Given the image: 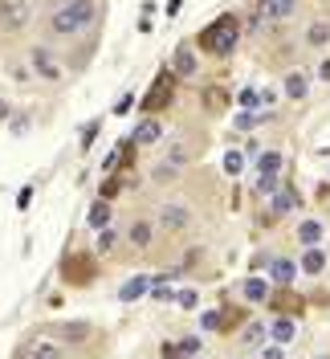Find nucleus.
I'll return each mask as SVG.
<instances>
[{
  "mask_svg": "<svg viewBox=\"0 0 330 359\" xmlns=\"http://www.w3.org/2000/svg\"><path fill=\"white\" fill-rule=\"evenodd\" d=\"M94 21H98V0H66V4L53 8L49 29H53L57 37H78V33H86Z\"/></svg>",
  "mask_w": 330,
  "mask_h": 359,
  "instance_id": "obj_1",
  "label": "nucleus"
},
{
  "mask_svg": "<svg viewBox=\"0 0 330 359\" xmlns=\"http://www.w3.org/2000/svg\"><path fill=\"white\" fill-rule=\"evenodd\" d=\"M237 33H241L237 17H220V21H212L208 29H204V33H200V49H208V53L224 57V53H233V45H237Z\"/></svg>",
  "mask_w": 330,
  "mask_h": 359,
  "instance_id": "obj_2",
  "label": "nucleus"
},
{
  "mask_svg": "<svg viewBox=\"0 0 330 359\" xmlns=\"http://www.w3.org/2000/svg\"><path fill=\"white\" fill-rule=\"evenodd\" d=\"M62 278H66L69 286H86V282H94V262H90L86 253H74V257H66Z\"/></svg>",
  "mask_w": 330,
  "mask_h": 359,
  "instance_id": "obj_3",
  "label": "nucleus"
},
{
  "mask_svg": "<svg viewBox=\"0 0 330 359\" xmlns=\"http://www.w3.org/2000/svg\"><path fill=\"white\" fill-rule=\"evenodd\" d=\"M29 17H33L29 0H4V4H0V25H4V29H25Z\"/></svg>",
  "mask_w": 330,
  "mask_h": 359,
  "instance_id": "obj_4",
  "label": "nucleus"
},
{
  "mask_svg": "<svg viewBox=\"0 0 330 359\" xmlns=\"http://www.w3.org/2000/svg\"><path fill=\"white\" fill-rule=\"evenodd\" d=\"M269 306L277 314H286V318H294V311L302 314V294H294L289 286H277V294H269Z\"/></svg>",
  "mask_w": 330,
  "mask_h": 359,
  "instance_id": "obj_5",
  "label": "nucleus"
},
{
  "mask_svg": "<svg viewBox=\"0 0 330 359\" xmlns=\"http://www.w3.org/2000/svg\"><path fill=\"white\" fill-rule=\"evenodd\" d=\"M167 102H172V74H159L155 86L147 90V98H143V107H147V111H159V107H167Z\"/></svg>",
  "mask_w": 330,
  "mask_h": 359,
  "instance_id": "obj_6",
  "label": "nucleus"
},
{
  "mask_svg": "<svg viewBox=\"0 0 330 359\" xmlns=\"http://www.w3.org/2000/svg\"><path fill=\"white\" fill-rule=\"evenodd\" d=\"M294 8H298V0H261L257 4V17H265V21H286V17H294Z\"/></svg>",
  "mask_w": 330,
  "mask_h": 359,
  "instance_id": "obj_7",
  "label": "nucleus"
},
{
  "mask_svg": "<svg viewBox=\"0 0 330 359\" xmlns=\"http://www.w3.org/2000/svg\"><path fill=\"white\" fill-rule=\"evenodd\" d=\"M172 69H176V74H184V78H192V74H196V53H192V45H179L176 49V57H172Z\"/></svg>",
  "mask_w": 330,
  "mask_h": 359,
  "instance_id": "obj_8",
  "label": "nucleus"
},
{
  "mask_svg": "<svg viewBox=\"0 0 330 359\" xmlns=\"http://www.w3.org/2000/svg\"><path fill=\"white\" fill-rule=\"evenodd\" d=\"M33 69H37L41 78H49V82H57V78H62V66H57L45 49H37V53H33Z\"/></svg>",
  "mask_w": 330,
  "mask_h": 359,
  "instance_id": "obj_9",
  "label": "nucleus"
},
{
  "mask_svg": "<svg viewBox=\"0 0 330 359\" xmlns=\"http://www.w3.org/2000/svg\"><path fill=\"white\" fill-rule=\"evenodd\" d=\"M269 335L277 339V343H294V335H298V323H294V318H286V314H277V318H273V327H269Z\"/></svg>",
  "mask_w": 330,
  "mask_h": 359,
  "instance_id": "obj_10",
  "label": "nucleus"
},
{
  "mask_svg": "<svg viewBox=\"0 0 330 359\" xmlns=\"http://www.w3.org/2000/svg\"><path fill=\"white\" fill-rule=\"evenodd\" d=\"M294 273H298V266H294L289 257H277V262L269 266V278H273L277 286H289V282H294Z\"/></svg>",
  "mask_w": 330,
  "mask_h": 359,
  "instance_id": "obj_11",
  "label": "nucleus"
},
{
  "mask_svg": "<svg viewBox=\"0 0 330 359\" xmlns=\"http://www.w3.org/2000/svg\"><path fill=\"white\" fill-rule=\"evenodd\" d=\"M151 237H155L151 221H135V224H131V233H127V241H131L135 249H147V245H151Z\"/></svg>",
  "mask_w": 330,
  "mask_h": 359,
  "instance_id": "obj_12",
  "label": "nucleus"
},
{
  "mask_svg": "<svg viewBox=\"0 0 330 359\" xmlns=\"http://www.w3.org/2000/svg\"><path fill=\"white\" fill-rule=\"evenodd\" d=\"M298 269H302V273H322V269H326V253H322V249H306L302 262H298Z\"/></svg>",
  "mask_w": 330,
  "mask_h": 359,
  "instance_id": "obj_13",
  "label": "nucleus"
},
{
  "mask_svg": "<svg viewBox=\"0 0 330 359\" xmlns=\"http://www.w3.org/2000/svg\"><path fill=\"white\" fill-rule=\"evenodd\" d=\"M147 286H151V282H147L143 273H135L131 282H123V290H118V298H123V302H135V298H143V294H147Z\"/></svg>",
  "mask_w": 330,
  "mask_h": 359,
  "instance_id": "obj_14",
  "label": "nucleus"
},
{
  "mask_svg": "<svg viewBox=\"0 0 330 359\" xmlns=\"http://www.w3.org/2000/svg\"><path fill=\"white\" fill-rule=\"evenodd\" d=\"M298 241L306 249H318V241H322V224L318 221H302L298 224Z\"/></svg>",
  "mask_w": 330,
  "mask_h": 359,
  "instance_id": "obj_15",
  "label": "nucleus"
},
{
  "mask_svg": "<svg viewBox=\"0 0 330 359\" xmlns=\"http://www.w3.org/2000/svg\"><path fill=\"white\" fill-rule=\"evenodd\" d=\"M29 359H66V351H62L53 339H37L33 351H29Z\"/></svg>",
  "mask_w": 330,
  "mask_h": 359,
  "instance_id": "obj_16",
  "label": "nucleus"
},
{
  "mask_svg": "<svg viewBox=\"0 0 330 359\" xmlns=\"http://www.w3.org/2000/svg\"><path fill=\"white\" fill-rule=\"evenodd\" d=\"M241 294L249 302H269V286H265V278H245Z\"/></svg>",
  "mask_w": 330,
  "mask_h": 359,
  "instance_id": "obj_17",
  "label": "nucleus"
},
{
  "mask_svg": "<svg viewBox=\"0 0 330 359\" xmlns=\"http://www.w3.org/2000/svg\"><path fill=\"white\" fill-rule=\"evenodd\" d=\"M159 221L167 224V229H184V224H188V208H179V204H163Z\"/></svg>",
  "mask_w": 330,
  "mask_h": 359,
  "instance_id": "obj_18",
  "label": "nucleus"
},
{
  "mask_svg": "<svg viewBox=\"0 0 330 359\" xmlns=\"http://www.w3.org/2000/svg\"><path fill=\"white\" fill-rule=\"evenodd\" d=\"M257 172H261L265 180H273L282 172V156H277V151H261V156H257Z\"/></svg>",
  "mask_w": 330,
  "mask_h": 359,
  "instance_id": "obj_19",
  "label": "nucleus"
},
{
  "mask_svg": "<svg viewBox=\"0 0 330 359\" xmlns=\"http://www.w3.org/2000/svg\"><path fill=\"white\" fill-rule=\"evenodd\" d=\"M306 90H310L306 74H298V69H294V74H286V94L294 98V102H298V98H306Z\"/></svg>",
  "mask_w": 330,
  "mask_h": 359,
  "instance_id": "obj_20",
  "label": "nucleus"
},
{
  "mask_svg": "<svg viewBox=\"0 0 330 359\" xmlns=\"http://www.w3.org/2000/svg\"><path fill=\"white\" fill-rule=\"evenodd\" d=\"M298 204V192H273V204H269V212L273 217H282V212H289Z\"/></svg>",
  "mask_w": 330,
  "mask_h": 359,
  "instance_id": "obj_21",
  "label": "nucleus"
},
{
  "mask_svg": "<svg viewBox=\"0 0 330 359\" xmlns=\"http://www.w3.org/2000/svg\"><path fill=\"white\" fill-rule=\"evenodd\" d=\"M159 123H155V118H143V123H139V127H135V139H139V143H155V139H159Z\"/></svg>",
  "mask_w": 330,
  "mask_h": 359,
  "instance_id": "obj_22",
  "label": "nucleus"
},
{
  "mask_svg": "<svg viewBox=\"0 0 330 359\" xmlns=\"http://www.w3.org/2000/svg\"><path fill=\"white\" fill-rule=\"evenodd\" d=\"M90 224H94V229H106L110 224V201H98L90 208Z\"/></svg>",
  "mask_w": 330,
  "mask_h": 359,
  "instance_id": "obj_23",
  "label": "nucleus"
},
{
  "mask_svg": "<svg viewBox=\"0 0 330 359\" xmlns=\"http://www.w3.org/2000/svg\"><path fill=\"white\" fill-rule=\"evenodd\" d=\"M241 343H245V347H257V343L265 347V323H249V327H245V335H241Z\"/></svg>",
  "mask_w": 330,
  "mask_h": 359,
  "instance_id": "obj_24",
  "label": "nucleus"
},
{
  "mask_svg": "<svg viewBox=\"0 0 330 359\" xmlns=\"http://www.w3.org/2000/svg\"><path fill=\"white\" fill-rule=\"evenodd\" d=\"M114 241H118V233H114V229H98V237H94V245H98V253H110V249H114Z\"/></svg>",
  "mask_w": 330,
  "mask_h": 359,
  "instance_id": "obj_25",
  "label": "nucleus"
},
{
  "mask_svg": "<svg viewBox=\"0 0 330 359\" xmlns=\"http://www.w3.org/2000/svg\"><path fill=\"white\" fill-rule=\"evenodd\" d=\"M306 41H310V45H326V41H330V25H326V21H318V25H310V33H306Z\"/></svg>",
  "mask_w": 330,
  "mask_h": 359,
  "instance_id": "obj_26",
  "label": "nucleus"
},
{
  "mask_svg": "<svg viewBox=\"0 0 330 359\" xmlns=\"http://www.w3.org/2000/svg\"><path fill=\"white\" fill-rule=\"evenodd\" d=\"M179 355H188V359H196L200 355V339L196 335H188V339H179V347H176Z\"/></svg>",
  "mask_w": 330,
  "mask_h": 359,
  "instance_id": "obj_27",
  "label": "nucleus"
},
{
  "mask_svg": "<svg viewBox=\"0 0 330 359\" xmlns=\"http://www.w3.org/2000/svg\"><path fill=\"white\" fill-rule=\"evenodd\" d=\"M86 331H90L86 323H69V327H62V335L74 339V343H78V339H86Z\"/></svg>",
  "mask_w": 330,
  "mask_h": 359,
  "instance_id": "obj_28",
  "label": "nucleus"
},
{
  "mask_svg": "<svg viewBox=\"0 0 330 359\" xmlns=\"http://www.w3.org/2000/svg\"><path fill=\"white\" fill-rule=\"evenodd\" d=\"M241 151H228V156H224V172H228V176H237V172H241Z\"/></svg>",
  "mask_w": 330,
  "mask_h": 359,
  "instance_id": "obj_29",
  "label": "nucleus"
},
{
  "mask_svg": "<svg viewBox=\"0 0 330 359\" xmlns=\"http://www.w3.org/2000/svg\"><path fill=\"white\" fill-rule=\"evenodd\" d=\"M237 102H241L245 111H253V107H261V98H257V90H241V98H237Z\"/></svg>",
  "mask_w": 330,
  "mask_h": 359,
  "instance_id": "obj_30",
  "label": "nucleus"
},
{
  "mask_svg": "<svg viewBox=\"0 0 330 359\" xmlns=\"http://www.w3.org/2000/svg\"><path fill=\"white\" fill-rule=\"evenodd\" d=\"M216 327H224V314H220V311H208V314H204V331H216Z\"/></svg>",
  "mask_w": 330,
  "mask_h": 359,
  "instance_id": "obj_31",
  "label": "nucleus"
},
{
  "mask_svg": "<svg viewBox=\"0 0 330 359\" xmlns=\"http://www.w3.org/2000/svg\"><path fill=\"white\" fill-rule=\"evenodd\" d=\"M151 298H159V302H167V298H176V294L167 290V282L159 278V282H155V286H151Z\"/></svg>",
  "mask_w": 330,
  "mask_h": 359,
  "instance_id": "obj_32",
  "label": "nucleus"
},
{
  "mask_svg": "<svg viewBox=\"0 0 330 359\" xmlns=\"http://www.w3.org/2000/svg\"><path fill=\"white\" fill-rule=\"evenodd\" d=\"M257 98H261V107H273V102H277V90L265 86V90H257Z\"/></svg>",
  "mask_w": 330,
  "mask_h": 359,
  "instance_id": "obj_33",
  "label": "nucleus"
},
{
  "mask_svg": "<svg viewBox=\"0 0 330 359\" xmlns=\"http://www.w3.org/2000/svg\"><path fill=\"white\" fill-rule=\"evenodd\" d=\"M176 298H179V306H188V311H192V306L200 302V294H196V290H184V294H176Z\"/></svg>",
  "mask_w": 330,
  "mask_h": 359,
  "instance_id": "obj_34",
  "label": "nucleus"
},
{
  "mask_svg": "<svg viewBox=\"0 0 330 359\" xmlns=\"http://www.w3.org/2000/svg\"><path fill=\"white\" fill-rule=\"evenodd\" d=\"M261 359H282V343H273V347H261Z\"/></svg>",
  "mask_w": 330,
  "mask_h": 359,
  "instance_id": "obj_35",
  "label": "nucleus"
},
{
  "mask_svg": "<svg viewBox=\"0 0 330 359\" xmlns=\"http://www.w3.org/2000/svg\"><path fill=\"white\" fill-rule=\"evenodd\" d=\"M94 135H98V123H90V127H86V135H82V147H90V143H94Z\"/></svg>",
  "mask_w": 330,
  "mask_h": 359,
  "instance_id": "obj_36",
  "label": "nucleus"
},
{
  "mask_svg": "<svg viewBox=\"0 0 330 359\" xmlns=\"http://www.w3.org/2000/svg\"><path fill=\"white\" fill-rule=\"evenodd\" d=\"M318 78H322V82H330V57L322 62V66H318Z\"/></svg>",
  "mask_w": 330,
  "mask_h": 359,
  "instance_id": "obj_37",
  "label": "nucleus"
},
{
  "mask_svg": "<svg viewBox=\"0 0 330 359\" xmlns=\"http://www.w3.org/2000/svg\"><path fill=\"white\" fill-rule=\"evenodd\" d=\"M4 118H8V102H4V98H0V123H4Z\"/></svg>",
  "mask_w": 330,
  "mask_h": 359,
  "instance_id": "obj_38",
  "label": "nucleus"
},
{
  "mask_svg": "<svg viewBox=\"0 0 330 359\" xmlns=\"http://www.w3.org/2000/svg\"><path fill=\"white\" fill-rule=\"evenodd\" d=\"M318 359H330V355H318Z\"/></svg>",
  "mask_w": 330,
  "mask_h": 359,
  "instance_id": "obj_39",
  "label": "nucleus"
}]
</instances>
